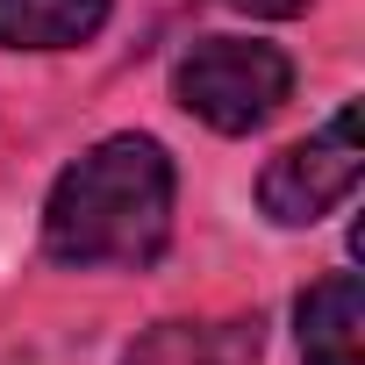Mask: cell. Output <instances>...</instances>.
Listing matches in <instances>:
<instances>
[{
  "label": "cell",
  "mask_w": 365,
  "mask_h": 365,
  "mask_svg": "<svg viewBox=\"0 0 365 365\" xmlns=\"http://www.w3.org/2000/svg\"><path fill=\"white\" fill-rule=\"evenodd\" d=\"M358 179H365V136H358V101H344L315 136L287 143L265 179H258V208L279 222V230H308L322 222L336 201L358 194Z\"/></svg>",
  "instance_id": "3957f363"
},
{
  "label": "cell",
  "mask_w": 365,
  "mask_h": 365,
  "mask_svg": "<svg viewBox=\"0 0 365 365\" xmlns=\"http://www.w3.org/2000/svg\"><path fill=\"white\" fill-rule=\"evenodd\" d=\"M108 29V0H0V51H79Z\"/></svg>",
  "instance_id": "5b68a950"
},
{
  "label": "cell",
  "mask_w": 365,
  "mask_h": 365,
  "mask_svg": "<svg viewBox=\"0 0 365 365\" xmlns=\"http://www.w3.org/2000/svg\"><path fill=\"white\" fill-rule=\"evenodd\" d=\"M172 194L179 172L158 136H108L86 158L58 172V187L43 201V251L72 272H143L172 244Z\"/></svg>",
  "instance_id": "6da1fadb"
},
{
  "label": "cell",
  "mask_w": 365,
  "mask_h": 365,
  "mask_svg": "<svg viewBox=\"0 0 365 365\" xmlns=\"http://www.w3.org/2000/svg\"><path fill=\"white\" fill-rule=\"evenodd\" d=\"M244 351H258V336H251V344L237 336V344L222 351L215 329H165V336H150V344L136 351V365H237Z\"/></svg>",
  "instance_id": "8992f818"
},
{
  "label": "cell",
  "mask_w": 365,
  "mask_h": 365,
  "mask_svg": "<svg viewBox=\"0 0 365 365\" xmlns=\"http://www.w3.org/2000/svg\"><path fill=\"white\" fill-rule=\"evenodd\" d=\"M294 93V65L272 43H244V36H208L172 65V101L194 122H208L215 136H251L265 129Z\"/></svg>",
  "instance_id": "7a4b0ae2"
},
{
  "label": "cell",
  "mask_w": 365,
  "mask_h": 365,
  "mask_svg": "<svg viewBox=\"0 0 365 365\" xmlns=\"http://www.w3.org/2000/svg\"><path fill=\"white\" fill-rule=\"evenodd\" d=\"M301 358L308 365H365V287L358 272H329L301 294Z\"/></svg>",
  "instance_id": "277c9868"
},
{
  "label": "cell",
  "mask_w": 365,
  "mask_h": 365,
  "mask_svg": "<svg viewBox=\"0 0 365 365\" xmlns=\"http://www.w3.org/2000/svg\"><path fill=\"white\" fill-rule=\"evenodd\" d=\"M230 8H237V15H272V22H294L308 0H230Z\"/></svg>",
  "instance_id": "52a82bcc"
}]
</instances>
